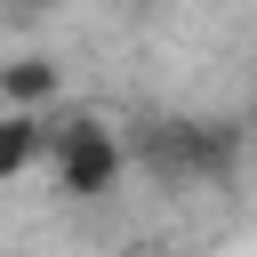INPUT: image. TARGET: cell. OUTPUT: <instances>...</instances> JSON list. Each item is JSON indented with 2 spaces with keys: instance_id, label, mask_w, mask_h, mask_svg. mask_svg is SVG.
Masks as SVG:
<instances>
[{
  "instance_id": "3957f363",
  "label": "cell",
  "mask_w": 257,
  "mask_h": 257,
  "mask_svg": "<svg viewBox=\"0 0 257 257\" xmlns=\"http://www.w3.org/2000/svg\"><path fill=\"white\" fill-rule=\"evenodd\" d=\"M56 88H64V72H56L48 56H8V64H0V104H8V112H40Z\"/></svg>"
},
{
  "instance_id": "5b68a950",
  "label": "cell",
  "mask_w": 257,
  "mask_h": 257,
  "mask_svg": "<svg viewBox=\"0 0 257 257\" xmlns=\"http://www.w3.org/2000/svg\"><path fill=\"white\" fill-rule=\"evenodd\" d=\"M137 8H145V0H137Z\"/></svg>"
},
{
  "instance_id": "277c9868",
  "label": "cell",
  "mask_w": 257,
  "mask_h": 257,
  "mask_svg": "<svg viewBox=\"0 0 257 257\" xmlns=\"http://www.w3.org/2000/svg\"><path fill=\"white\" fill-rule=\"evenodd\" d=\"M40 153H48V120L40 112H0V185L24 177Z\"/></svg>"
},
{
  "instance_id": "7a4b0ae2",
  "label": "cell",
  "mask_w": 257,
  "mask_h": 257,
  "mask_svg": "<svg viewBox=\"0 0 257 257\" xmlns=\"http://www.w3.org/2000/svg\"><path fill=\"white\" fill-rule=\"evenodd\" d=\"M145 161L161 177H225L241 161V137L225 120H153L145 128Z\"/></svg>"
},
{
  "instance_id": "6da1fadb",
  "label": "cell",
  "mask_w": 257,
  "mask_h": 257,
  "mask_svg": "<svg viewBox=\"0 0 257 257\" xmlns=\"http://www.w3.org/2000/svg\"><path fill=\"white\" fill-rule=\"evenodd\" d=\"M48 161H56V193L64 201H104L128 169V145L96 120V112H72V120H48Z\"/></svg>"
}]
</instances>
